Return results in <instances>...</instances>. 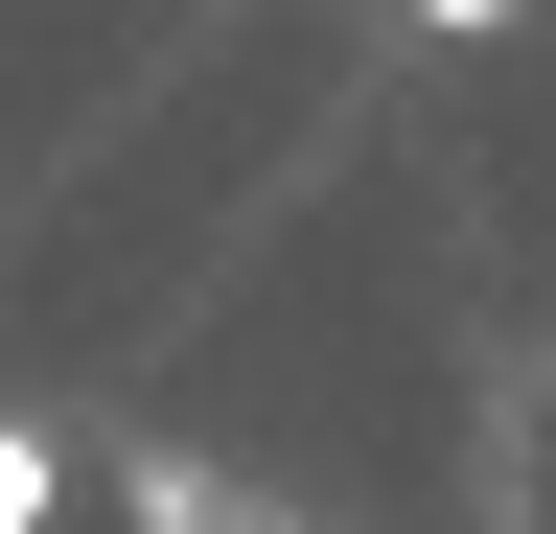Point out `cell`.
Listing matches in <instances>:
<instances>
[{"label": "cell", "mask_w": 556, "mask_h": 534, "mask_svg": "<svg viewBox=\"0 0 556 534\" xmlns=\"http://www.w3.org/2000/svg\"><path fill=\"white\" fill-rule=\"evenodd\" d=\"M0 534H70V442L47 419H0Z\"/></svg>", "instance_id": "cell-1"}, {"label": "cell", "mask_w": 556, "mask_h": 534, "mask_svg": "<svg viewBox=\"0 0 556 534\" xmlns=\"http://www.w3.org/2000/svg\"><path fill=\"white\" fill-rule=\"evenodd\" d=\"M417 24H510V0H417Z\"/></svg>", "instance_id": "cell-2"}]
</instances>
